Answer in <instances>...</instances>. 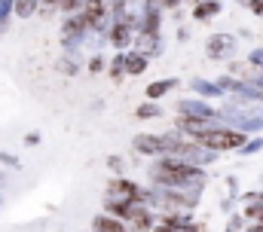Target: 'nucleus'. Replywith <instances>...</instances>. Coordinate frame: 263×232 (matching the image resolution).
Instances as JSON below:
<instances>
[{
    "label": "nucleus",
    "mask_w": 263,
    "mask_h": 232,
    "mask_svg": "<svg viewBox=\"0 0 263 232\" xmlns=\"http://www.w3.org/2000/svg\"><path fill=\"white\" fill-rule=\"evenodd\" d=\"M92 232H129V229H126V223H123L120 217H114V214H98V217L92 220Z\"/></svg>",
    "instance_id": "6e6552de"
},
{
    "label": "nucleus",
    "mask_w": 263,
    "mask_h": 232,
    "mask_svg": "<svg viewBox=\"0 0 263 232\" xmlns=\"http://www.w3.org/2000/svg\"><path fill=\"white\" fill-rule=\"evenodd\" d=\"M89 0H62L59 3V9L65 12V15H77V12H83V6H86Z\"/></svg>",
    "instance_id": "2eb2a0df"
},
{
    "label": "nucleus",
    "mask_w": 263,
    "mask_h": 232,
    "mask_svg": "<svg viewBox=\"0 0 263 232\" xmlns=\"http://www.w3.org/2000/svg\"><path fill=\"white\" fill-rule=\"evenodd\" d=\"M37 144H40V134L37 131H28L25 134V147H37Z\"/></svg>",
    "instance_id": "4be33fe9"
},
{
    "label": "nucleus",
    "mask_w": 263,
    "mask_h": 232,
    "mask_svg": "<svg viewBox=\"0 0 263 232\" xmlns=\"http://www.w3.org/2000/svg\"><path fill=\"white\" fill-rule=\"evenodd\" d=\"M132 147L141 156H156L159 159V156H165V134H135Z\"/></svg>",
    "instance_id": "39448f33"
},
{
    "label": "nucleus",
    "mask_w": 263,
    "mask_h": 232,
    "mask_svg": "<svg viewBox=\"0 0 263 232\" xmlns=\"http://www.w3.org/2000/svg\"><path fill=\"white\" fill-rule=\"evenodd\" d=\"M59 70H62V73H70V76H73V73H80V67H77V61H73V58H62V61H59Z\"/></svg>",
    "instance_id": "a211bd4d"
},
{
    "label": "nucleus",
    "mask_w": 263,
    "mask_h": 232,
    "mask_svg": "<svg viewBox=\"0 0 263 232\" xmlns=\"http://www.w3.org/2000/svg\"><path fill=\"white\" fill-rule=\"evenodd\" d=\"M236 3H248V0H236Z\"/></svg>",
    "instance_id": "393cba45"
},
{
    "label": "nucleus",
    "mask_w": 263,
    "mask_h": 232,
    "mask_svg": "<svg viewBox=\"0 0 263 232\" xmlns=\"http://www.w3.org/2000/svg\"><path fill=\"white\" fill-rule=\"evenodd\" d=\"M178 89V80L175 76H168V80H153L147 89H144V98L147 101H159V98H165L168 92H175Z\"/></svg>",
    "instance_id": "0eeeda50"
},
{
    "label": "nucleus",
    "mask_w": 263,
    "mask_h": 232,
    "mask_svg": "<svg viewBox=\"0 0 263 232\" xmlns=\"http://www.w3.org/2000/svg\"><path fill=\"white\" fill-rule=\"evenodd\" d=\"M214 15H220V0H199V3H193V18L196 22H211Z\"/></svg>",
    "instance_id": "9d476101"
},
{
    "label": "nucleus",
    "mask_w": 263,
    "mask_h": 232,
    "mask_svg": "<svg viewBox=\"0 0 263 232\" xmlns=\"http://www.w3.org/2000/svg\"><path fill=\"white\" fill-rule=\"evenodd\" d=\"M40 9V0H15V6H12V12L18 15V18H28V15H34Z\"/></svg>",
    "instance_id": "ddd939ff"
},
{
    "label": "nucleus",
    "mask_w": 263,
    "mask_h": 232,
    "mask_svg": "<svg viewBox=\"0 0 263 232\" xmlns=\"http://www.w3.org/2000/svg\"><path fill=\"white\" fill-rule=\"evenodd\" d=\"M135 28H132L129 22H114L110 25V31H107V43L117 49V52H126L129 46H135Z\"/></svg>",
    "instance_id": "20e7f679"
},
{
    "label": "nucleus",
    "mask_w": 263,
    "mask_h": 232,
    "mask_svg": "<svg viewBox=\"0 0 263 232\" xmlns=\"http://www.w3.org/2000/svg\"><path fill=\"white\" fill-rule=\"evenodd\" d=\"M62 0H40V12H49V9H55Z\"/></svg>",
    "instance_id": "b1692460"
},
{
    "label": "nucleus",
    "mask_w": 263,
    "mask_h": 232,
    "mask_svg": "<svg viewBox=\"0 0 263 232\" xmlns=\"http://www.w3.org/2000/svg\"><path fill=\"white\" fill-rule=\"evenodd\" d=\"M248 9H251L254 15H263V0H248Z\"/></svg>",
    "instance_id": "5701e85b"
},
{
    "label": "nucleus",
    "mask_w": 263,
    "mask_h": 232,
    "mask_svg": "<svg viewBox=\"0 0 263 232\" xmlns=\"http://www.w3.org/2000/svg\"><path fill=\"white\" fill-rule=\"evenodd\" d=\"M12 6H15V0H0V22H9Z\"/></svg>",
    "instance_id": "6ab92c4d"
},
{
    "label": "nucleus",
    "mask_w": 263,
    "mask_h": 232,
    "mask_svg": "<svg viewBox=\"0 0 263 232\" xmlns=\"http://www.w3.org/2000/svg\"><path fill=\"white\" fill-rule=\"evenodd\" d=\"M110 80H123L126 76V52H117V55L110 58Z\"/></svg>",
    "instance_id": "4468645a"
},
{
    "label": "nucleus",
    "mask_w": 263,
    "mask_h": 232,
    "mask_svg": "<svg viewBox=\"0 0 263 232\" xmlns=\"http://www.w3.org/2000/svg\"><path fill=\"white\" fill-rule=\"evenodd\" d=\"M199 147L211 150V153H230V150H242L248 144V134L239 128H227V125H211L208 131H202L196 138Z\"/></svg>",
    "instance_id": "f03ea898"
},
{
    "label": "nucleus",
    "mask_w": 263,
    "mask_h": 232,
    "mask_svg": "<svg viewBox=\"0 0 263 232\" xmlns=\"http://www.w3.org/2000/svg\"><path fill=\"white\" fill-rule=\"evenodd\" d=\"M257 150H263V141H260V138H254V141H248V144L242 147V153H257Z\"/></svg>",
    "instance_id": "aec40b11"
},
{
    "label": "nucleus",
    "mask_w": 263,
    "mask_h": 232,
    "mask_svg": "<svg viewBox=\"0 0 263 232\" xmlns=\"http://www.w3.org/2000/svg\"><path fill=\"white\" fill-rule=\"evenodd\" d=\"M147 177L153 186H202L205 168L193 165V162H184V159H175V156H159L147 168Z\"/></svg>",
    "instance_id": "f257e3e1"
},
{
    "label": "nucleus",
    "mask_w": 263,
    "mask_h": 232,
    "mask_svg": "<svg viewBox=\"0 0 263 232\" xmlns=\"http://www.w3.org/2000/svg\"><path fill=\"white\" fill-rule=\"evenodd\" d=\"M135 116H138V119H159V116H165V113H162V107H159L156 101H144V104L135 110Z\"/></svg>",
    "instance_id": "f8f14e48"
},
{
    "label": "nucleus",
    "mask_w": 263,
    "mask_h": 232,
    "mask_svg": "<svg viewBox=\"0 0 263 232\" xmlns=\"http://www.w3.org/2000/svg\"><path fill=\"white\" fill-rule=\"evenodd\" d=\"M178 116H184V119H208V122H220V110H214V107H208L205 101H199V98H187V101H178Z\"/></svg>",
    "instance_id": "7ed1b4c3"
},
{
    "label": "nucleus",
    "mask_w": 263,
    "mask_h": 232,
    "mask_svg": "<svg viewBox=\"0 0 263 232\" xmlns=\"http://www.w3.org/2000/svg\"><path fill=\"white\" fill-rule=\"evenodd\" d=\"M147 64H150V58L144 55V52L129 49V52H126V76H141V73L147 70Z\"/></svg>",
    "instance_id": "1a4fd4ad"
},
{
    "label": "nucleus",
    "mask_w": 263,
    "mask_h": 232,
    "mask_svg": "<svg viewBox=\"0 0 263 232\" xmlns=\"http://www.w3.org/2000/svg\"><path fill=\"white\" fill-rule=\"evenodd\" d=\"M86 70H89V73H101V70H104V58L92 55L89 61H86Z\"/></svg>",
    "instance_id": "f3484780"
},
{
    "label": "nucleus",
    "mask_w": 263,
    "mask_h": 232,
    "mask_svg": "<svg viewBox=\"0 0 263 232\" xmlns=\"http://www.w3.org/2000/svg\"><path fill=\"white\" fill-rule=\"evenodd\" d=\"M107 168L117 174V177H123V171H126V159H123V156H107Z\"/></svg>",
    "instance_id": "dca6fc26"
},
{
    "label": "nucleus",
    "mask_w": 263,
    "mask_h": 232,
    "mask_svg": "<svg viewBox=\"0 0 263 232\" xmlns=\"http://www.w3.org/2000/svg\"><path fill=\"white\" fill-rule=\"evenodd\" d=\"M190 89L196 92L199 98H220V95H223V89H220L217 83H211V80H193Z\"/></svg>",
    "instance_id": "9b49d317"
},
{
    "label": "nucleus",
    "mask_w": 263,
    "mask_h": 232,
    "mask_svg": "<svg viewBox=\"0 0 263 232\" xmlns=\"http://www.w3.org/2000/svg\"><path fill=\"white\" fill-rule=\"evenodd\" d=\"M236 52V37L233 34H211L208 43H205V55L208 58H230Z\"/></svg>",
    "instance_id": "423d86ee"
},
{
    "label": "nucleus",
    "mask_w": 263,
    "mask_h": 232,
    "mask_svg": "<svg viewBox=\"0 0 263 232\" xmlns=\"http://www.w3.org/2000/svg\"><path fill=\"white\" fill-rule=\"evenodd\" d=\"M0 162H3V165H9V168H18V159H15L12 153H0Z\"/></svg>",
    "instance_id": "412c9836"
}]
</instances>
